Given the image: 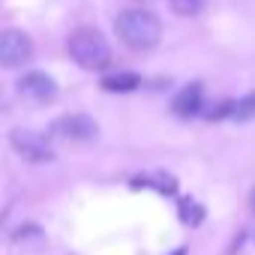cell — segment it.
I'll return each instance as SVG.
<instances>
[{
  "label": "cell",
  "instance_id": "obj_11",
  "mask_svg": "<svg viewBox=\"0 0 255 255\" xmlns=\"http://www.w3.org/2000/svg\"><path fill=\"white\" fill-rule=\"evenodd\" d=\"M228 117H231V120H252V117H255V93H249V96L231 102V114H228Z\"/></svg>",
  "mask_w": 255,
  "mask_h": 255
},
{
  "label": "cell",
  "instance_id": "obj_1",
  "mask_svg": "<svg viewBox=\"0 0 255 255\" xmlns=\"http://www.w3.org/2000/svg\"><path fill=\"white\" fill-rule=\"evenodd\" d=\"M114 30H117V36L126 45L135 48V51L153 48L159 42V36H162L159 18L153 12H147V9H126V12H120L117 21H114Z\"/></svg>",
  "mask_w": 255,
  "mask_h": 255
},
{
  "label": "cell",
  "instance_id": "obj_5",
  "mask_svg": "<svg viewBox=\"0 0 255 255\" xmlns=\"http://www.w3.org/2000/svg\"><path fill=\"white\" fill-rule=\"evenodd\" d=\"M12 147L27 159V162H51L54 159V150L48 144V138L42 132H33V129H12L9 135Z\"/></svg>",
  "mask_w": 255,
  "mask_h": 255
},
{
  "label": "cell",
  "instance_id": "obj_9",
  "mask_svg": "<svg viewBox=\"0 0 255 255\" xmlns=\"http://www.w3.org/2000/svg\"><path fill=\"white\" fill-rule=\"evenodd\" d=\"M138 84H141V75H135V72H117V75H105L102 78V87L108 93H129Z\"/></svg>",
  "mask_w": 255,
  "mask_h": 255
},
{
  "label": "cell",
  "instance_id": "obj_8",
  "mask_svg": "<svg viewBox=\"0 0 255 255\" xmlns=\"http://www.w3.org/2000/svg\"><path fill=\"white\" fill-rule=\"evenodd\" d=\"M132 186H150V189H156L162 195L177 192V180L171 174H138V177H132Z\"/></svg>",
  "mask_w": 255,
  "mask_h": 255
},
{
  "label": "cell",
  "instance_id": "obj_10",
  "mask_svg": "<svg viewBox=\"0 0 255 255\" xmlns=\"http://www.w3.org/2000/svg\"><path fill=\"white\" fill-rule=\"evenodd\" d=\"M177 207H180V222H183V225H192V228H195V225L204 219V207H201L198 201H192V198H183Z\"/></svg>",
  "mask_w": 255,
  "mask_h": 255
},
{
  "label": "cell",
  "instance_id": "obj_2",
  "mask_svg": "<svg viewBox=\"0 0 255 255\" xmlns=\"http://www.w3.org/2000/svg\"><path fill=\"white\" fill-rule=\"evenodd\" d=\"M69 57L87 69V72H96V69H105L111 63V48L108 42L102 39L99 30H90V27H81L69 36Z\"/></svg>",
  "mask_w": 255,
  "mask_h": 255
},
{
  "label": "cell",
  "instance_id": "obj_13",
  "mask_svg": "<svg viewBox=\"0 0 255 255\" xmlns=\"http://www.w3.org/2000/svg\"><path fill=\"white\" fill-rule=\"evenodd\" d=\"M249 207H252V213H255V189L249 192Z\"/></svg>",
  "mask_w": 255,
  "mask_h": 255
},
{
  "label": "cell",
  "instance_id": "obj_7",
  "mask_svg": "<svg viewBox=\"0 0 255 255\" xmlns=\"http://www.w3.org/2000/svg\"><path fill=\"white\" fill-rule=\"evenodd\" d=\"M201 96H204L201 84H198V81H192V84H186V87L174 96L171 111H174L177 117H195V114L201 111Z\"/></svg>",
  "mask_w": 255,
  "mask_h": 255
},
{
  "label": "cell",
  "instance_id": "obj_4",
  "mask_svg": "<svg viewBox=\"0 0 255 255\" xmlns=\"http://www.w3.org/2000/svg\"><path fill=\"white\" fill-rule=\"evenodd\" d=\"M96 132H99V126L87 114H63L51 123V135L60 141H90L96 138Z\"/></svg>",
  "mask_w": 255,
  "mask_h": 255
},
{
  "label": "cell",
  "instance_id": "obj_12",
  "mask_svg": "<svg viewBox=\"0 0 255 255\" xmlns=\"http://www.w3.org/2000/svg\"><path fill=\"white\" fill-rule=\"evenodd\" d=\"M168 3H171V9H174L177 15L189 18V15H198V12H201L204 0H168Z\"/></svg>",
  "mask_w": 255,
  "mask_h": 255
},
{
  "label": "cell",
  "instance_id": "obj_3",
  "mask_svg": "<svg viewBox=\"0 0 255 255\" xmlns=\"http://www.w3.org/2000/svg\"><path fill=\"white\" fill-rule=\"evenodd\" d=\"M33 57V42L21 30H0V66L18 69Z\"/></svg>",
  "mask_w": 255,
  "mask_h": 255
},
{
  "label": "cell",
  "instance_id": "obj_6",
  "mask_svg": "<svg viewBox=\"0 0 255 255\" xmlns=\"http://www.w3.org/2000/svg\"><path fill=\"white\" fill-rule=\"evenodd\" d=\"M15 90L21 99H30V102H51L57 96V84L45 72H27L24 78H18Z\"/></svg>",
  "mask_w": 255,
  "mask_h": 255
}]
</instances>
